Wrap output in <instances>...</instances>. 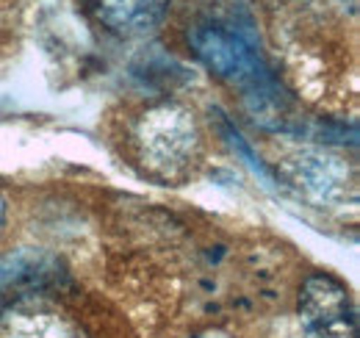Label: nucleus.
<instances>
[{"instance_id": "1", "label": "nucleus", "mask_w": 360, "mask_h": 338, "mask_svg": "<svg viewBox=\"0 0 360 338\" xmlns=\"http://www.w3.org/2000/svg\"><path fill=\"white\" fill-rule=\"evenodd\" d=\"M191 42L197 47L200 58L227 81L238 84L247 97H261L266 103H277V97L271 92H277V86L266 73L261 56L244 42L238 34H230L225 28H197Z\"/></svg>"}, {"instance_id": "2", "label": "nucleus", "mask_w": 360, "mask_h": 338, "mask_svg": "<svg viewBox=\"0 0 360 338\" xmlns=\"http://www.w3.org/2000/svg\"><path fill=\"white\" fill-rule=\"evenodd\" d=\"M305 338H358V319L349 292L330 275H311L300 292Z\"/></svg>"}, {"instance_id": "3", "label": "nucleus", "mask_w": 360, "mask_h": 338, "mask_svg": "<svg viewBox=\"0 0 360 338\" xmlns=\"http://www.w3.org/2000/svg\"><path fill=\"white\" fill-rule=\"evenodd\" d=\"M144 156L150 153V164L161 169L164 175H175L186 167L191 150H194V125L178 111H155L144 123Z\"/></svg>"}, {"instance_id": "4", "label": "nucleus", "mask_w": 360, "mask_h": 338, "mask_svg": "<svg viewBox=\"0 0 360 338\" xmlns=\"http://www.w3.org/2000/svg\"><path fill=\"white\" fill-rule=\"evenodd\" d=\"M94 14L117 31L150 28L167 8V0H89Z\"/></svg>"}, {"instance_id": "5", "label": "nucleus", "mask_w": 360, "mask_h": 338, "mask_svg": "<svg viewBox=\"0 0 360 338\" xmlns=\"http://www.w3.org/2000/svg\"><path fill=\"white\" fill-rule=\"evenodd\" d=\"M0 338H84L81 330L53 311H22L11 313L0 325Z\"/></svg>"}]
</instances>
